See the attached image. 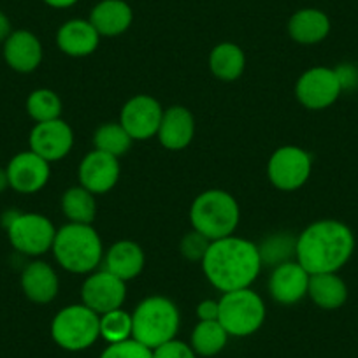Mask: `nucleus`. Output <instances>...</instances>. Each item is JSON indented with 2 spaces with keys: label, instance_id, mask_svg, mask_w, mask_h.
Returning <instances> with one entry per match:
<instances>
[{
  "label": "nucleus",
  "instance_id": "1",
  "mask_svg": "<svg viewBox=\"0 0 358 358\" xmlns=\"http://www.w3.org/2000/svg\"><path fill=\"white\" fill-rule=\"evenodd\" d=\"M201 264L209 283L225 294L250 288L260 274L262 258L257 244L229 236L211 241Z\"/></svg>",
  "mask_w": 358,
  "mask_h": 358
},
{
  "label": "nucleus",
  "instance_id": "2",
  "mask_svg": "<svg viewBox=\"0 0 358 358\" xmlns=\"http://www.w3.org/2000/svg\"><path fill=\"white\" fill-rule=\"evenodd\" d=\"M355 250L353 232L336 220H322L309 225L297 237L295 260L309 274L337 273Z\"/></svg>",
  "mask_w": 358,
  "mask_h": 358
},
{
  "label": "nucleus",
  "instance_id": "3",
  "mask_svg": "<svg viewBox=\"0 0 358 358\" xmlns=\"http://www.w3.org/2000/svg\"><path fill=\"white\" fill-rule=\"evenodd\" d=\"M51 250L58 264L74 274L95 271L104 255L97 230L85 223H69L57 230Z\"/></svg>",
  "mask_w": 358,
  "mask_h": 358
},
{
  "label": "nucleus",
  "instance_id": "4",
  "mask_svg": "<svg viewBox=\"0 0 358 358\" xmlns=\"http://www.w3.org/2000/svg\"><path fill=\"white\" fill-rule=\"evenodd\" d=\"M239 204L223 190H208L199 195L190 209V222L194 230L209 241H218L232 236L239 225Z\"/></svg>",
  "mask_w": 358,
  "mask_h": 358
},
{
  "label": "nucleus",
  "instance_id": "5",
  "mask_svg": "<svg viewBox=\"0 0 358 358\" xmlns=\"http://www.w3.org/2000/svg\"><path fill=\"white\" fill-rule=\"evenodd\" d=\"M179 329V311L165 297H148L132 315V339L150 350L162 346L176 337Z\"/></svg>",
  "mask_w": 358,
  "mask_h": 358
},
{
  "label": "nucleus",
  "instance_id": "6",
  "mask_svg": "<svg viewBox=\"0 0 358 358\" xmlns=\"http://www.w3.org/2000/svg\"><path fill=\"white\" fill-rule=\"evenodd\" d=\"M218 322L229 336L246 337L257 332L265 320V306L260 295L250 288L225 292L220 299Z\"/></svg>",
  "mask_w": 358,
  "mask_h": 358
},
{
  "label": "nucleus",
  "instance_id": "7",
  "mask_svg": "<svg viewBox=\"0 0 358 358\" xmlns=\"http://www.w3.org/2000/svg\"><path fill=\"white\" fill-rule=\"evenodd\" d=\"M51 336L64 350H86L101 336V316L85 304L69 306L53 318Z\"/></svg>",
  "mask_w": 358,
  "mask_h": 358
},
{
  "label": "nucleus",
  "instance_id": "8",
  "mask_svg": "<svg viewBox=\"0 0 358 358\" xmlns=\"http://www.w3.org/2000/svg\"><path fill=\"white\" fill-rule=\"evenodd\" d=\"M9 243L16 251L29 257H39L53 248L55 230L53 223L37 213H18L11 225L8 227Z\"/></svg>",
  "mask_w": 358,
  "mask_h": 358
},
{
  "label": "nucleus",
  "instance_id": "9",
  "mask_svg": "<svg viewBox=\"0 0 358 358\" xmlns=\"http://www.w3.org/2000/svg\"><path fill=\"white\" fill-rule=\"evenodd\" d=\"M311 157L299 146L278 148L267 165L271 183L283 192L301 188L311 174Z\"/></svg>",
  "mask_w": 358,
  "mask_h": 358
},
{
  "label": "nucleus",
  "instance_id": "10",
  "mask_svg": "<svg viewBox=\"0 0 358 358\" xmlns=\"http://www.w3.org/2000/svg\"><path fill=\"white\" fill-rule=\"evenodd\" d=\"M341 79L337 71L327 67H313L299 78L295 95L308 109H325L341 95Z\"/></svg>",
  "mask_w": 358,
  "mask_h": 358
},
{
  "label": "nucleus",
  "instance_id": "11",
  "mask_svg": "<svg viewBox=\"0 0 358 358\" xmlns=\"http://www.w3.org/2000/svg\"><path fill=\"white\" fill-rule=\"evenodd\" d=\"M81 297L86 308L97 315H104L122 308L127 297V285L104 268L86 278L81 288Z\"/></svg>",
  "mask_w": 358,
  "mask_h": 358
},
{
  "label": "nucleus",
  "instance_id": "12",
  "mask_svg": "<svg viewBox=\"0 0 358 358\" xmlns=\"http://www.w3.org/2000/svg\"><path fill=\"white\" fill-rule=\"evenodd\" d=\"M164 109L150 95H136L122 109L120 123L134 141H146L157 136Z\"/></svg>",
  "mask_w": 358,
  "mask_h": 358
},
{
  "label": "nucleus",
  "instance_id": "13",
  "mask_svg": "<svg viewBox=\"0 0 358 358\" xmlns=\"http://www.w3.org/2000/svg\"><path fill=\"white\" fill-rule=\"evenodd\" d=\"M9 187L18 194H36L43 190L50 181V162L36 155L34 151H22L15 155L6 167Z\"/></svg>",
  "mask_w": 358,
  "mask_h": 358
},
{
  "label": "nucleus",
  "instance_id": "14",
  "mask_svg": "<svg viewBox=\"0 0 358 358\" xmlns=\"http://www.w3.org/2000/svg\"><path fill=\"white\" fill-rule=\"evenodd\" d=\"M30 151L43 157L46 162H57L67 157L74 144V134L64 120L36 123L29 137Z\"/></svg>",
  "mask_w": 358,
  "mask_h": 358
},
{
  "label": "nucleus",
  "instance_id": "15",
  "mask_svg": "<svg viewBox=\"0 0 358 358\" xmlns=\"http://www.w3.org/2000/svg\"><path fill=\"white\" fill-rule=\"evenodd\" d=\"M120 179V162L104 151H90L79 165L81 187L94 195L113 190Z\"/></svg>",
  "mask_w": 358,
  "mask_h": 358
},
{
  "label": "nucleus",
  "instance_id": "16",
  "mask_svg": "<svg viewBox=\"0 0 358 358\" xmlns=\"http://www.w3.org/2000/svg\"><path fill=\"white\" fill-rule=\"evenodd\" d=\"M309 273L297 260L285 262L273 268L268 280V292L280 304L292 306L308 295Z\"/></svg>",
  "mask_w": 358,
  "mask_h": 358
},
{
  "label": "nucleus",
  "instance_id": "17",
  "mask_svg": "<svg viewBox=\"0 0 358 358\" xmlns=\"http://www.w3.org/2000/svg\"><path fill=\"white\" fill-rule=\"evenodd\" d=\"M4 60L13 71L29 74L43 62V44L29 30H15L4 43Z\"/></svg>",
  "mask_w": 358,
  "mask_h": 358
},
{
  "label": "nucleus",
  "instance_id": "18",
  "mask_svg": "<svg viewBox=\"0 0 358 358\" xmlns=\"http://www.w3.org/2000/svg\"><path fill=\"white\" fill-rule=\"evenodd\" d=\"M157 136L162 146L167 148V150H183V148H187L194 141V115L187 108H183V106H172L167 111H164Z\"/></svg>",
  "mask_w": 358,
  "mask_h": 358
},
{
  "label": "nucleus",
  "instance_id": "19",
  "mask_svg": "<svg viewBox=\"0 0 358 358\" xmlns=\"http://www.w3.org/2000/svg\"><path fill=\"white\" fill-rule=\"evenodd\" d=\"M101 43V36L90 20H69L58 29L57 44L69 57H88Z\"/></svg>",
  "mask_w": 358,
  "mask_h": 358
},
{
  "label": "nucleus",
  "instance_id": "20",
  "mask_svg": "<svg viewBox=\"0 0 358 358\" xmlns=\"http://www.w3.org/2000/svg\"><path fill=\"white\" fill-rule=\"evenodd\" d=\"M22 290L36 304H48L60 290V281L50 264L43 260L30 262L22 273Z\"/></svg>",
  "mask_w": 358,
  "mask_h": 358
},
{
  "label": "nucleus",
  "instance_id": "21",
  "mask_svg": "<svg viewBox=\"0 0 358 358\" xmlns=\"http://www.w3.org/2000/svg\"><path fill=\"white\" fill-rule=\"evenodd\" d=\"M134 22L132 8L125 0H102L90 13V23L99 36L116 37L130 29Z\"/></svg>",
  "mask_w": 358,
  "mask_h": 358
},
{
  "label": "nucleus",
  "instance_id": "22",
  "mask_svg": "<svg viewBox=\"0 0 358 358\" xmlns=\"http://www.w3.org/2000/svg\"><path fill=\"white\" fill-rule=\"evenodd\" d=\"M104 262L106 271L127 283L139 276L144 268V253L139 244L132 243V241H120L109 248Z\"/></svg>",
  "mask_w": 358,
  "mask_h": 358
},
{
  "label": "nucleus",
  "instance_id": "23",
  "mask_svg": "<svg viewBox=\"0 0 358 358\" xmlns=\"http://www.w3.org/2000/svg\"><path fill=\"white\" fill-rule=\"evenodd\" d=\"M329 32L330 20L320 9H301L288 22V34L299 44H318Z\"/></svg>",
  "mask_w": 358,
  "mask_h": 358
},
{
  "label": "nucleus",
  "instance_id": "24",
  "mask_svg": "<svg viewBox=\"0 0 358 358\" xmlns=\"http://www.w3.org/2000/svg\"><path fill=\"white\" fill-rule=\"evenodd\" d=\"M308 295L323 309H337L346 302L348 288L336 273L309 274Z\"/></svg>",
  "mask_w": 358,
  "mask_h": 358
},
{
  "label": "nucleus",
  "instance_id": "25",
  "mask_svg": "<svg viewBox=\"0 0 358 358\" xmlns=\"http://www.w3.org/2000/svg\"><path fill=\"white\" fill-rule=\"evenodd\" d=\"M211 72L222 81H236L246 67L244 51L234 43H222L209 55Z\"/></svg>",
  "mask_w": 358,
  "mask_h": 358
},
{
  "label": "nucleus",
  "instance_id": "26",
  "mask_svg": "<svg viewBox=\"0 0 358 358\" xmlns=\"http://www.w3.org/2000/svg\"><path fill=\"white\" fill-rule=\"evenodd\" d=\"M62 211L71 220V223L92 225L97 215L95 195L83 187L69 188L62 197Z\"/></svg>",
  "mask_w": 358,
  "mask_h": 358
},
{
  "label": "nucleus",
  "instance_id": "27",
  "mask_svg": "<svg viewBox=\"0 0 358 358\" xmlns=\"http://www.w3.org/2000/svg\"><path fill=\"white\" fill-rule=\"evenodd\" d=\"M258 253H260L262 265L273 268L278 267L285 262L294 260L295 253H297V237L285 232L273 234L262 241V244L258 246Z\"/></svg>",
  "mask_w": 358,
  "mask_h": 358
},
{
  "label": "nucleus",
  "instance_id": "28",
  "mask_svg": "<svg viewBox=\"0 0 358 358\" xmlns=\"http://www.w3.org/2000/svg\"><path fill=\"white\" fill-rule=\"evenodd\" d=\"M227 341H229V334L218 320L199 322L192 334V348L195 353L202 355V357H213V355L220 353L227 346Z\"/></svg>",
  "mask_w": 358,
  "mask_h": 358
},
{
  "label": "nucleus",
  "instance_id": "29",
  "mask_svg": "<svg viewBox=\"0 0 358 358\" xmlns=\"http://www.w3.org/2000/svg\"><path fill=\"white\" fill-rule=\"evenodd\" d=\"M132 141L134 139L123 129L122 123H106V125L99 127L97 132L94 134L95 150L104 151V153L113 155L116 158H120L130 150Z\"/></svg>",
  "mask_w": 358,
  "mask_h": 358
},
{
  "label": "nucleus",
  "instance_id": "30",
  "mask_svg": "<svg viewBox=\"0 0 358 358\" xmlns=\"http://www.w3.org/2000/svg\"><path fill=\"white\" fill-rule=\"evenodd\" d=\"M27 113L36 123L58 120L62 115V101L53 90H34L27 99Z\"/></svg>",
  "mask_w": 358,
  "mask_h": 358
},
{
  "label": "nucleus",
  "instance_id": "31",
  "mask_svg": "<svg viewBox=\"0 0 358 358\" xmlns=\"http://www.w3.org/2000/svg\"><path fill=\"white\" fill-rule=\"evenodd\" d=\"M101 336L109 344L132 339V315L122 308L101 315Z\"/></svg>",
  "mask_w": 358,
  "mask_h": 358
},
{
  "label": "nucleus",
  "instance_id": "32",
  "mask_svg": "<svg viewBox=\"0 0 358 358\" xmlns=\"http://www.w3.org/2000/svg\"><path fill=\"white\" fill-rule=\"evenodd\" d=\"M101 358H153V350L146 348L136 339L109 344Z\"/></svg>",
  "mask_w": 358,
  "mask_h": 358
},
{
  "label": "nucleus",
  "instance_id": "33",
  "mask_svg": "<svg viewBox=\"0 0 358 358\" xmlns=\"http://www.w3.org/2000/svg\"><path fill=\"white\" fill-rule=\"evenodd\" d=\"M209 244H211V241H209L208 237L202 236V234L197 232V230H192V232H188L187 236L181 239V243H179V250H181L183 257L188 258V260L202 262Z\"/></svg>",
  "mask_w": 358,
  "mask_h": 358
},
{
  "label": "nucleus",
  "instance_id": "34",
  "mask_svg": "<svg viewBox=\"0 0 358 358\" xmlns=\"http://www.w3.org/2000/svg\"><path fill=\"white\" fill-rule=\"evenodd\" d=\"M153 358H195V351L188 344L172 339L162 346L155 348Z\"/></svg>",
  "mask_w": 358,
  "mask_h": 358
},
{
  "label": "nucleus",
  "instance_id": "35",
  "mask_svg": "<svg viewBox=\"0 0 358 358\" xmlns=\"http://www.w3.org/2000/svg\"><path fill=\"white\" fill-rule=\"evenodd\" d=\"M197 315L201 318V322H213V320H218L220 316V302L218 301H202L197 308Z\"/></svg>",
  "mask_w": 358,
  "mask_h": 358
},
{
  "label": "nucleus",
  "instance_id": "36",
  "mask_svg": "<svg viewBox=\"0 0 358 358\" xmlns=\"http://www.w3.org/2000/svg\"><path fill=\"white\" fill-rule=\"evenodd\" d=\"M11 34H13L11 22H9V18L4 15V13L0 11V43L4 44L6 39H8Z\"/></svg>",
  "mask_w": 358,
  "mask_h": 358
},
{
  "label": "nucleus",
  "instance_id": "37",
  "mask_svg": "<svg viewBox=\"0 0 358 358\" xmlns=\"http://www.w3.org/2000/svg\"><path fill=\"white\" fill-rule=\"evenodd\" d=\"M50 8H55V9H67V8H72V6L78 2V0H44Z\"/></svg>",
  "mask_w": 358,
  "mask_h": 358
},
{
  "label": "nucleus",
  "instance_id": "38",
  "mask_svg": "<svg viewBox=\"0 0 358 358\" xmlns=\"http://www.w3.org/2000/svg\"><path fill=\"white\" fill-rule=\"evenodd\" d=\"M9 188V179H8V172H6V169L0 167V194L4 190H8Z\"/></svg>",
  "mask_w": 358,
  "mask_h": 358
}]
</instances>
